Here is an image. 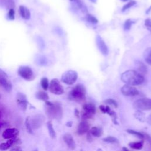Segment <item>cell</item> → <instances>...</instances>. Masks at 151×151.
Masks as SVG:
<instances>
[{
  "label": "cell",
  "mask_w": 151,
  "mask_h": 151,
  "mask_svg": "<svg viewBox=\"0 0 151 151\" xmlns=\"http://www.w3.org/2000/svg\"><path fill=\"white\" fill-rule=\"evenodd\" d=\"M121 80L125 84L137 86L141 84L144 81V77L142 74L134 70H129L121 74Z\"/></svg>",
  "instance_id": "6da1fadb"
},
{
  "label": "cell",
  "mask_w": 151,
  "mask_h": 151,
  "mask_svg": "<svg viewBox=\"0 0 151 151\" xmlns=\"http://www.w3.org/2000/svg\"><path fill=\"white\" fill-rule=\"evenodd\" d=\"M86 88L81 84L76 85L71 91L70 93V96L71 99L76 100L77 101H81L86 99Z\"/></svg>",
  "instance_id": "7a4b0ae2"
},
{
  "label": "cell",
  "mask_w": 151,
  "mask_h": 151,
  "mask_svg": "<svg viewBox=\"0 0 151 151\" xmlns=\"http://www.w3.org/2000/svg\"><path fill=\"white\" fill-rule=\"evenodd\" d=\"M47 113L50 118L60 119L63 114L62 107L59 103H52L51 105L47 106Z\"/></svg>",
  "instance_id": "3957f363"
},
{
  "label": "cell",
  "mask_w": 151,
  "mask_h": 151,
  "mask_svg": "<svg viewBox=\"0 0 151 151\" xmlns=\"http://www.w3.org/2000/svg\"><path fill=\"white\" fill-rule=\"evenodd\" d=\"M133 107L134 109L141 111L151 110V99L149 98L139 99L133 103Z\"/></svg>",
  "instance_id": "277c9868"
},
{
  "label": "cell",
  "mask_w": 151,
  "mask_h": 151,
  "mask_svg": "<svg viewBox=\"0 0 151 151\" xmlns=\"http://www.w3.org/2000/svg\"><path fill=\"white\" fill-rule=\"evenodd\" d=\"M78 77V74L76 71L70 70L64 72L61 78V80L63 83L68 84L72 85L77 80Z\"/></svg>",
  "instance_id": "5b68a950"
},
{
  "label": "cell",
  "mask_w": 151,
  "mask_h": 151,
  "mask_svg": "<svg viewBox=\"0 0 151 151\" xmlns=\"http://www.w3.org/2000/svg\"><path fill=\"white\" fill-rule=\"evenodd\" d=\"M96 109L94 104L91 103H87L83 106L82 117L83 119L87 120L91 119L96 113Z\"/></svg>",
  "instance_id": "8992f818"
},
{
  "label": "cell",
  "mask_w": 151,
  "mask_h": 151,
  "mask_svg": "<svg viewBox=\"0 0 151 151\" xmlns=\"http://www.w3.org/2000/svg\"><path fill=\"white\" fill-rule=\"evenodd\" d=\"M18 73L22 78L27 81H32L35 78L32 70L28 66L19 67L18 70Z\"/></svg>",
  "instance_id": "52a82bcc"
},
{
  "label": "cell",
  "mask_w": 151,
  "mask_h": 151,
  "mask_svg": "<svg viewBox=\"0 0 151 151\" xmlns=\"http://www.w3.org/2000/svg\"><path fill=\"white\" fill-rule=\"evenodd\" d=\"M0 85L7 92H10L12 89V84L8 78V74L0 68Z\"/></svg>",
  "instance_id": "ba28073f"
},
{
  "label": "cell",
  "mask_w": 151,
  "mask_h": 151,
  "mask_svg": "<svg viewBox=\"0 0 151 151\" xmlns=\"http://www.w3.org/2000/svg\"><path fill=\"white\" fill-rule=\"evenodd\" d=\"M48 88L51 93L56 95H61L64 93L63 87L57 78H53L50 81Z\"/></svg>",
  "instance_id": "9c48e42d"
},
{
  "label": "cell",
  "mask_w": 151,
  "mask_h": 151,
  "mask_svg": "<svg viewBox=\"0 0 151 151\" xmlns=\"http://www.w3.org/2000/svg\"><path fill=\"white\" fill-rule=\"evenodd\" d=\"M16 101L18 106L22 110L25 111L27 108V100L25 94L21 92L17 93L16 95Z\"/></svg>",
  "instance_id": "30bf717a"
},
{
  "label": "cell",
  "mask_w": 151,
  "mask_h": 151,
  "mask_svg": "<svg viewBox=\"0 0 151 151\" xmlns=\"http://www.w3.org/2000/svg\"><path fill=\"white\" fill-rule=\"evenodd\" d=\"M122 93L126 96H134L139 94V91L133 86L126 84L121 88Z\"/></svg>",
  "instance_id": "8fae6325"
},
{
  "label": "cell",
  "mask_w": 151,
  "mask_h": 151,
  "mask_svg": "<svg viewBox=\"0 0 151 151\" xmlns=\"http://www.w3.org/2000/svg\"><path fill=\"white\" fill-rule=\"evenodd\" d=\"M45 120V118L43 115L41 114L34 115L32 119H30V122L32 129L39 128L41 126Z\"/></svg>",
  "instance_id": "7c38bea8"
},
{
  "label": "cell",
  "mask_w": 151,
  "mask_h": 151,
  "mask_svg": "<svg viewBox=\"0 0 151 151\" xmlns=\"http://www.w3.org/2000/svg\"><path fill=\"white\" fill-rule=\"evenodd\" d=\"M96 41V44H97L100 51L103 55H107L109 53V49H108L107 46L105 42L104 41V40L101 38V37L100 36L97 35Z\"/></svg>",
  "instance_id": "4fadbf2b"
},
{
  "label": "cell",
  "mask_w": 151,
  "mask_h": 151,
  "mask_svg": "<svg viewBox=\"0 0 151 151\" xmlns=\"http://www.w3.org/2000/svg\"><path fill=\"white\" fill-rule=\"evenodd\" d=\"M19 134V130L14 127L8 128L2 133V137L5 139H9L17 137Z\"/></svg>",
  "instance_id": "5bb4252c"
},
{
  "label": "cell",
  "mask_w": 151,
  "mask_h": 151,
  "mask_svg": "<svg viewBox=\"0 0 151 151\" xmlns=\"http://www.w3.org/2000/svg\"><path fill=\"white\" fill-rule=\"evenodd\" d=\"M90 124L88 123V122L85 119H83L78 126L77 129V133L79 135L84 134V133L88 132Z\"/></svg>",
  "instance_id": "9a60e30c"
},
{
  "label": "cell",
  "mask_w": 151,
  "mask_h": 151,
  "mask_svg": "<svg viewBox=\"0 0 151 151\" xmlns=\"http://www.w3.org/2000/svg\"><path fill=\"white\" fill-rule=\"evenodd\" d=\"M100 110L104 113H107L109 116H110L113 118V121L114 122V124H117V122L116 121L117 116L116 113L110 109V108L108 106H104V105H100L99 106Z\"/></svg>",
  "instance_id": "2e32d148"
},
{
  "label": "cell",
  "mask_w": 151,
  "mask_h": 151,
  "mask_svg": "<svg viewBox=\"0 0 151 151\" xmlns=\"http://www.w3.org/2000/svg\"><path fill=\"white\" fill-rule=\"evenodd\" d=\"M63 140L67 146L71 150L76 148V143L73 136L70 133H65L63 136Z\"/></svg>",
  "instance_id": "e0dca14e"
},
{
  "label": "cell",
  "mask_w": 151,
  "mask_h": 151,
  "mask_svg": "<svg viewBox=\"0 0 151 151\" xmlns=\"http://www.w3.org/2000/svg\"><path fill=\"white\" fill-rule=\"evenodd\" d=\"M19 12L21 17L26 20H28L31 17V12L24 5H20L19 7Z\"/></svg>",
  "instance_id": "ac0fdd59"
},
{
  "label": "cell",
  "mask_w": 151,
  "mask_h": 151,
  "mask_svg": "<svg viewBox=\"0 0 151 151\" xmlns=\"http://www.w3.org/2000/svg\"><path fill=\"white\" fill-rule=\"evenodd\" d=\"M90 133L91 136H94V137H100L103 134V130L101 128L96 127V126H93L91 128L90 130Z\"/></svg>",
  "instance_id": "d6986e66"
},
{
  "label": "cell",
  "mask_w": 151,
  "mask_h": 151,
  "mask_svg": "<svg viewBox=\"0 0 151 151\" xmlns=\"http://www.w3.org/2000/svg\"><path fill=\"white\" fill-rule=\"evenodd\" d=\"M143 58L146 63L151 65V48H147L143 52Z\"/></svg>",
  "instance_id": "ffe728a7"
},
{
  "label": "cell",
  "mask_w": 151,
  "mask_h": 151,
  "mask_svg": "<svg viewBox=\"0 0 151 151\" xmlns=\"http://www.w3.org/2000/svg\"><path fill=\"white\" fill-rule=\"evenodd\" d=\"M35 96H36L37 99H38V100H42V101H44L48 100V99H49L48 95L44 91H38L36 93Z\"/></svg>",
  "instance_id": "44dd1931"
},
{
  "label": "cell",
  "mask_w": 151,
  "mask_h": 151,
  "mask_svg": "<svg viewBox=\"0 0 151 151\" xmlns=\"http://www.w3.org/2000/svg\"><path fill=\"white\" fill-rule=\"evenodd\" d=\"M47 126L48 133H49V134H50V137L52 139H54L56 136V134H55V130L54 129L53 125H52V123L51 121H48L47 123Z\"/></svg>",
  "instance_id": "7402d4cb"
},
{
  "label": "cell",
  "mask_w": 151,
  "mask_h": 151,
  "mask_svg": "<svg viewBox=\"0 0 151 151\" xmlns=\"http://www.w3.org/2000/svg\"><path fill=\"white\" fill-rule=\"evenodd\" d=\"M143 143L144 142L143 140L140 142H131L129 143V146L133 149L139 150L143 147Z\"/></svg>",
  "instance_id": "603a6c76"
},
{
  "label": "cell",
  "mask_w": 151,
  "mask_h": 151,
  "mask_svg": "<svg viewBox=\"0 0 151 151\" xmlns=\"http://www.w3.org/2000/svg\"><path fill=\"white\" fill-rule=\"evenodd\" d=\"M137 68L138 72H139L142 75L145 74L147 71V69L146 66L143 63H142L140 61H139L137 63Z\"/></svg>",
  "instance_id": "cb8c5ba5"
},
{
  "label": "cell",
  "mask_w": 151,
  "mask_h": 151,
  "mask_svg": "<svg viewBox=\"0 0 151 151\" xmlns=\"http://www.w3.org/2000/svg\"><path fill=\"white\" fill-rule=\"evenodd\" d=\"M25 127H26V129L28 133L29 134H33V129L31 127V122H30V118L29 117H27L25 119Z\"/></svg>",
  "instance_id": "d4e9b609"
},
{
  "label": "cell",
  "mask_w": 151,
  "mask_h": 151,
  "mask_svg": "<svg viewBox=\"0 0 151 151\" xmlns=\"http://www.w3.org/2000/svg\"><path fill=\"white\" fill-rule=\"evenodd\" d=\"M41 85L43 90L45 91L47 90L49 87V82L48 78L46 77H42L41 79Z\"/></svg>",
  "instance_id": "484cf974"
},
{
  "label": "cell",
  "mask_w": 151,
  "mask_h": 151,
  "mask_svg": "<svg viewBox=\"0 0 151 151\" xmlns=\"http://www.w3.org/2000/svg\"><path fill=\"white\" fill-rule=\"evenodd\" d=\"M134 116L139 121L144 122V120H145V114L143 113L142 111L137 110V111L135 112Z\"/></svg>",
  "instance_id": "4316f807"
},
{
  "label": "cell",
  "mask_w": 151,
  "mask_h": 151,
  "mask_svg": "<svg viewBox=\"0 0 151 151\" xmlns=\"http://www.w3.org/2000/svg\"><path fill=\"white\" fill-rule=\"evenodd\" d=\"M127 132L130 133V134H133V135H135L137 137H138L139 138H140V139H144L145 137V134L141 133V132H137V131H135V130H131V129H129V130H127Z\"/></svg>",
  "instance_id": "83f0119b"
},
{
  "label": "cell",
  "mask_w": 151,
  "mask_h": 151,
  "mask_svg": "<svg viewBox=\"0 0 151 151\" xmlns=\"http://www.w3.org/2000/svg\"><path fill=\"white\" fill-rule=\"evenodd\" d=\"M104 142H107V143H118V140L113 137V136H107L106 137H104L102 139Z\"/></svg>",
  "instance_id": "f1b7e54d"
},
{
  "label": "cell",
  "mask_w": 151,
  "mask_h": 151,
  "mask_svg": "<svg viewBox=\"0 0 151 151\" xmlns=\"http://www.w3.org/2000/svg\"><path fill=\"white\" fill-rule=\"evenodd\" d=\"M77 6L81 10L82 12H87V9L86 6V5L81 1H80L79 0H77Z\"/></svg>",
  "instance_id": "f546056e"
},
{
  "label": "cell",
  "mask_w": 151,
  "mask_h": 151,
  "mask_svg": "<svg viewBox=\"0 0 151 151\" xmlns=\"http://www.w3.org/2000/svg\"><path fill=\"white\" fill-rule=\"evenodd\" d=\"M86 19L88 22H90L91 23H93V24H96L98 22L97 19L94 16H93V15H91V14H88L87 15Z\"/></svg>",
  "instance_id": "4dcf8cb0"
},
{
  "label": "cell",
  "mask_w": 151,
  "mask_h": 151,
  "mask_svg": "<svg viewBox=\"0 0 151 151\" xmlns=\"http://www.w3.org/2000/svg\"><path fill=\"white\" fill-rule=\"evenodd\" d=\"M7 15L10 20H14L15 19V11L12 8L9 9Z\"/></svg>",
  "instance_id": "1f68e13d"
},
{
  "label": "cell",
  "mask_w": 151,
  "mask_h": 151,
  "mask_svg": "<svg viewBox=\"0 0 151 151\" xmlns=\"http://www.w3.org/2000/svg\"><path fill=\"white\" fill-rule=\"evenodd\" d=\"M106 104H110V105H111L113 106H114V107H117L118 105H117V103L116 100H114V99H108L107 100H105L104 101Z\"/></svg>",
  "instance_id": "d6a6232c"
},
{
  "label": "cell",
  "mask_w": 151,
  "mask_h": 151,
  "mask_svg": "<svg viewBox=\"0 0 151 151\" xmlns=\"http://www.w3.org/2000/svg\"><path fill=\"white\" fill-rule=\"evenodd\" d=\"M133 24V21L131 19H127L124 24V29L125 30H129L130 29L131 26Z\"/></svg>",
  "instance_id": "836d02e7"
},
{
  "label": "cell",
  "mask_w": 151,
  "mask_h": 151,
  "mask_svg": "<svg viewBox=\"0 0 151 151\" xmlns=\"http://www.w3.org/2000/svg\"><path fill=\"white\" fill-rule=\"evenodd\" d=\"M135 4V2L134 1H130L129 2H128L127 4H126L125 5L123 6L122 10L123 11H125L129 8H130V7H132V6H133Z\"/></svg>",
  "instance_id": "e575fe53"
},
{
  "label": "cell",
  "mask_w": 151,
  "mask_h": 151,
  "mask_svg": "<svg viewBox=\"0 0 151 151\" xmlns=\"http://www.w3.org/2000/svg\"><path fill=\"white\" fill-rule=\"evenodd\" d=\"M145 25L148 29H150L151 28V19L149 18L146 19L145 21Z\"/></svg>",
  "instance_id": "d590c367"
},
{
  "label": "cell",
  "mask_w": 151,
  "mask_h": 151,
  "mask_svg": "<svg viewBox=\"0 0 151 151\" xmlns=\"http://www.w3.org/2000/svg\"><path fill=\"white\" fill-rule=\"evenodd\" d=\"M11 150H14V151H18V150H22V149L20 147V146H18V145H14L11 146V147L10 148Z\"/></svg>",
  "instance_id": "8d00e7d4"
},
{
  "label": "cell",
  "mask_w": 151,
  "mask_h": 151,
  "mask_svg": "<svg viewBox=\"0 0 151 151\" xmlns=\"http://www.w3.org/2000/svg\"><path fill=\"white\" fill-rule=\"evenodd\" d=\"M146 122H147V123L149 125L151 126V114H150L148 116V117L147 118Z\"/></svg>",
  "instance_id": "74e56055"
},
{
  "label": "cell",
  "mask_w": 151,
  "mask_h": 151,
  "mask_svg": "<svg viewBox=\"0 0 151 151\" xmlns=\"http://www.w3.org/2000/svg\"><path fill=\"white\" fill-rule=\"evenodd\" d=\"M72 124H73L72 122H67V123L66 126H68V127H71V126H72Z\"/></svg>",
  "instance_id": "f35d334b"
},
{
  "label": "cell",
  "mask_w": 151,
  "mask_h": 151,
  "mask_svg": "<svg viewBox=\"0 0 151 151\" xmlns=\"http://www.w3.org/2000/svg\"><path fill=\"white\" fill-rule=\"evenodd\" d=\"M75 115L76 116H77V117H78V115H79V113H78V111L76 109H75Z\"/></svg>",
  "instance_id": "ab89813d"
},
{
  "label": "cell",
  "mask_w": 151,
  "mask_h": 151,
  "mask_svg": "<svg viewBox=\"0 0 151 151\" xmlns=\"http://www.w3.org/2000/svg\"><path fill=\"white\" fill-rule=\"evenodd\" d=\"M123 150H129L128 149H127L126 147H123Z\"/></svg>",
  "instance_id": "60d3db41"
},
{
  "label": "cell",
  "mask_w": 151,
  "mask_h": 151,
  "mask_svg": "<svg viewBox=\"0 0 151 151\" xmlns=\"http://www.w3.org/2000/svg\"><path fill=\"white\" fill-rule=\"evenodd\" d=\"M2 123H2V122H0V130H1V127H2Z\"/></svg>",
  "instance_id": "b9f144b4"
},
{
  "label": "cell",
  "mask_w": 151,
  "mask_h": 151,
  "mask_svg": "<svg viewBox=\"0 0 151 151\" xmlns=\"http://www.w3.org/2000/svg\"><path fill=\"white\" fill-rule=\"evenodd\" d=\"M90 1H91V2H94V3L96 2V0H90Z\"/></svg>",
  "instance_id": "7bdbcfd3"
},
{
  "label": "cell",
  "mask_w": 151,
  "mask_h": 151,
  "mask_svg": "<svg viewBox=\"0 0 151 151\" xmlns=\"http://www.w3.org/2000/svg\"><path fill=\"white\" fill-rule=\"evenodd\" d=\"M1 117V111H0V119Z\"/></svg>",
  "instance_id": "ee69618b"
},
{
  "label": "cell",
  "mask_w": 151,
  "mask_h": 151,
  "mask_svg": "<svg viewBox=\"0 0 151 151\" xmlns=\"http://www.w3.org/2000/svg\"><path fill=\"white\" fill-rule=\"evenodd\" d=\"M122 1H128V0H122Z\"/></svg>",
  "instance_id": "f6af8a7d"
},
{
  "label": "cell",
  "mask_w": 151,
  "mask_h": 151,
  "mask_svg": "<svg viewBox=\"0 0 151 151\" xmlns=\"http://www.w3.org/2000/svg\"><path fill=\"white\" fill-rule=\"evenodd\" d=\"M149 30H150V31H151V28H150V29H149Z\"/></svg>",
  "instance_id": "bcb514c9"
},
{
  "label": "cell",
  "mask_w": 151,
  "mask_h": 151,
  "mask_svg": "<svg viewBox=\"0 0 151 151\" xmlns=\"http://www.w3.org/2000/svg\"><path fill=\"white\" fill-rule=\"evenodd\" d=\"M74 1H77V0H74Z\"/></svg>",
  "instance_id": "7dc6e473"
}]
</instances>
